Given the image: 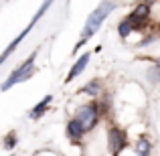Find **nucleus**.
I'll list each match as a JSON object with an SVG mask.
<instances>
[{"label":"nucleus","instance_id":"nucleus-1","mask_svg":"<svg viewBox=\"0 0 160 156\" xmlns=\"http://www.w3.org/2000/svg\"><path fill=\"white\" fill-rule=\"evenodd\" d=\"M113 8H116V2H112V0H103V2L99 4V6L95 8V10L91 12L89 16H87L85 27H83L81 37H79V41H77V45H75L73 51H77L79 47H83V45H85L87 41H89L91 37H93L95 33H98L99 28H102V23H103V20H106L108 16L113 12Z\"/></svg>","mask_w":160,"mask_h":156},{"label":"nucleus","instance_id":"nucleus-2","mask_svg":"<svg viewBox=\"0 0 160 156\" xmlns=\"http://www.w3.org/2000/svg\"><path fill=\"white\" fill-rule=\"evenodd\" d=\"M37 55H39V49H35V51L31 53V57H27L10 75H8L6 79H4V83H2V87H0V89H2V91H8V89H12L14 85H18V83L31 79L32 73H35V59H37Z\"/></svg>","mask_w":160,"mask_h":156},{"label":"nucleus","instance_id":"nucleus-3","mask_svg":"<svg viewBox=\"0 0 160 156\" xmlns=\"http://www.w3.org/2000/svg\"><path fill=\"white\" fill-rule=\"evenodd\" d=\"M75 120L81 126L83 132H91L99 122V103L98 102H87L83 105H79L75 112Z\"/></svg>","mask_w":160,"mask_h":156},{"label":"nucleus","instance_id":"nucleus-4","mask_svg":"<svg viewBox=\"0 0 160 156\" xmlns=\"http://www.w3.org/2000/svg\"><path fill=\"white\" fill-rule=\"evenodd\" d=\"M53 2H55V0H43V4H41V6H39V10H37V12H35V16H32V20H31V23H28V24H27V28H24V31H22V33H20V35H18V37H16V39H14V41H12V43H10V45H8V47H6V49H4V51H2V55H0V65H2V63H4V61H6V59H8V57H10V55H12V53H14V49H16V47H18V45H20V43H22V39H24V37H27V35H28V33H31V31H32V27H35V24H37V23H39V20H41V16H43V14H45V12H47V10H49V8H51V4H53Z\"/></svg>","mask_w":160,"mask_h":156},{"label":"nucleus","instance_id":"nucleus-5","mask_svg":"<svg viewBox=\"0 0 160 156\" xmlns=\"http://www.w3.org/2000/svg\"><path fill=\"white\" fill-rule=\"evenodd\" d=\"M128 146V134H126L124 128H118V126H112L108 130V150L112 156H118L122 150Z\"/></svg>","mask_w":160,"mask_h":156},{"label":"nucleus","instance_id":"nucleus-6","mask_svg":"<svg viewBox=\"0 0 160 156\" xmlns=\"http://www.w3.org/2000/svg\"><path fill=\"white\" fill-rule=\"evenodd\" d=\"M148 16H150V4L142 2V4H138V6L130 12V16L126 20L132 24V31H134V28H144L146 27L144 23H146V18H148Z\"/></svg>","mask_w":160,"mask_h":156},{"label":"nucleus","instance_id":"nucleus-7","mask_svg":"<svg viewBox=\"0 0 160 156\" xmlns=\"http://www.w3.org/2000/svg\"><path fill=\"white\" fill-rule=\"evenodd\" d=\"M89 57H91L89 53H83L81 57H79L77 61H75V65L69 69V73H67V77H65V83H71L73 79H77L79 75L83 73V69H85V67H87V63H89Z\"/></svg>","mask_w":160,"mask_h":156},{"label":"nucleus","instance_id":"nucleus-8","mask_svg":"<svg viewBox=\"0 0 160 156\" xmlns=\"http://www.w3.org/2000/svg\"><path fill=\"white\" fill-rule=\"evenodd\" d=\"M65 134H67V138H69L71 142H81V138H83V130H81V126L77 124V120H69L67 122V126H65Z\"/></svg>","mask_w":160,"mask_h":156},{"label":"nucleus","instance_id":"nucleus-9","mask_svg":"<svg viewBox=\"0 0 160 156\" xmlns=\"http://www.w3.org/2000/svg\"><path fill=\"white\" fill-rule=\"evenodd\" d=\"M51 102H53V95H45V98L41 99V102L37 103L35 108L31 109V112H28V116H31L32 120H41V118H43V113L49 109V105H51Z\"/></svg>","mask_w":160,"mask_h":156},{"label":"nucleus","instance_id":"nucleus-10","mask_svg":"<svg viewBox=\"0 0 160 156\" xmlns=\"http://www.w3.org/2000/svg\"><path fill=\"white\" fill-rule=\"evenodd\" d=\"M150 152H152V142L146 136H140L136 142V156H150Z\"/></svg>","mask_w":160,"mask_h":156},{"label":"nucleus","instance_id":"nucleus-11","mask_svg":"<svg viewBox=\"0 0 160 156\" xmlns=\"http://www.w3.org/2000/svg\"><path fill=\"white\" fill-rule=\"evenodd\" d=\"M81 93L91 95V98H98V95L102 93V81H99V79H93V81L85 83V85L81 87Z\"/></svg>","mask_w":160,"mask_h":156},{"label":"nucleus","instance_id":"nucleus-12","mask_svg":"<svg viewBox=\"0 0 160 156\" xmlns=\"http://www.w3.org/2000/svg\"><path fill=\"white\" fill-rule=\"evenodd\" d=\"M18 144V138H16V132H8L2 140V146L4 150H14V146Z\"/></svg>","mask_w":160,"mask_h":156},{"label":"nucleus","instance_id":"nucleus-13","mask_svg":"<svg viewBox=\"0 0 160 156\" xmlns=\"http://www.w3.org/2000/svg\"><path fill=\"white\" fill-rule=\"evenodd\" d=\"M118 35H120V39H128V37L132 35V24H130L126 18L118 24Z\"/></svg>","mask_w":160,"mask_h":156},{"label":"nucleus","instance_id":"nucleus-14","mask_svg":"<svg viewBox=\"0 0 160 156\" xmlns=\"http://www.w3.org/2000/svg\"><path fill=\"white\" fill-rule=\"evenodd\" d=\"M158 67H160V61H158Z\"/></svg>","mask_w":160,"mask_h":156},{"label":"nucleus","instance_id":"nucleus-15","mask_svg":"<svg viewBox=\"0 0 160 156\" xmlns=\"http://www.w3.org/2000/svg\"><path fill=\"white\" fill-rule=\"evenodd\" d=\"M10 156H14V154H10Z\"/></svg>","mask_w":160,"mask_h":156}]
</instances>
